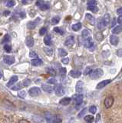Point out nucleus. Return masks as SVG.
Returning <instances> with one entry per match:
<instances>
[{
	"instance_id": "obj_1",
	"label": "nucleus",
	"mask_w": 122,
	"mask_h": 123,
	"mask_svg": "<svg viewBox=\"0 0 122 123\" xmlns=\"http://www.w3.org/2000/svg\"><path fill=\"white\" fill-rule=\"evenodd\" d=\"M45 119L47 120L49 123H61L62 122V118H61L59 115H52L47 113L45 115Z\"/></svg>"
},
{
	"instance_id": "obj_2",
	"label": "nucleus",
	"mask_w": 122,
	"mask_h": 123,
	"mask_svg": "<svg viewBox=\"0 0 122 123\" xmlns=\"http://www.w3.org/2000/svg\"><path fill=\"white\" fill-rule=\"evenodd\" d=\"M103 70L101 68H95L94 70H92L91 72V73L89 74L90 75V78L92 79H96L101 77L103 75Z\"/></svg>"
},
{
	"instance_id": "obj_3",
	"label": "nucleus",
	"mask_w": 122,
	"mask_h": 123,
	"mask_svg": "<svg viewBox=\"0 0 122 123\" xmlns=\"http://www.w3.org/2000/svg\"><path fill=\"white\" fill-rule=\"evenodd\" d=\"M36 6L42 11L47 10L50 8V5L48 3L45 2V1H43V0H38L36 2Z\"/></svg>"
},
{
	"instance_id": "obj_4",
	"label": "nucleus",
	"mask_w": 122,
	"mask_h": 123,
	"mask_svg": "<svg viewBox=\"0 0 122 123\" xmlns=\"http://www.w3.org/2000/svg\"><path fill=\"white\" fill-rule=\"evenodd\" d=\"M54 90L56 95L58 96H62L65 93V91H64V88L62 86V85L58 84L54 87Z\"/></svg>"
},
{
	"instance_id": "obj_5",
	"label": "nucleus",
	"mask_w": 122,
	"mask_h": 123,
	"mask_svg": "<svg viewBox=\"0 0 122 123\" xmlns=\"http://www.w3.org/2000/svg\"><path fill=\"white\" fill-rule=\"evenodd\" d=\"M41 93V88L39 87H32L29 90V94L32 97H36Z\"/></svg>"
},
{
	"instance_id": "obj_6",
	"label": "nucleus",
	"mask_w": 122,
	"mask_h": 123,
	"mask_svg": "<svg viewBox=\"0 0 122 123\" xmlns=\"http://www.w3.org/2000/svg\"><path fill=\"white\" fill-rule=\"evenodd\" d=\"M72 99L74 100V102L75 103V105H81L83 102V95L80 93V94H75L72 96Z\"/></svg>"
},
{
	"instance_id": "obj_7",
	"label": "nucleus",
	"mask_w": 122,
	"mask_h": 123,
	"mask_svg": "<svg viewBox=\"0 0 122 123\" xmlns=\"http://www.w3.org/2000/svg\"><path fill=\"white\" fill-rule=\"evenodd\" d=\"M114 101V99L112 96H108V97H107L105 100V106L106 109H110V108L113 105Z\"/></svg>"
},
{
	"instance_id": "obj_8",
	"label": "nucleus",
	"mask_w": 122,
	"mask_h": 123,
	"mask_svg": "<svg viewBox=\"0 0 122 123\" xmlns=\"http://www.w3.org/2000/svg\"><path fill=\"white\" fill-rule=\"evenodd\" d=\"M40 22V18H37L35 21H30L28 22L27 27L29 29H34L36 27V25L39 24Z\"/></svg>"
},
{
	"instance_id": "obj_9",
	"label": "nucleus",
	"mask_w": 122,
	"mask_h": 123,
	"mask_svg": "<svg viewBox=\"0 0 122 123\" xmlns=\"http://www.w3.org/2000/svg\"><path fill=\"white\" fill-rule=\"evenodd\" d=\"M111 82V80L110 79H106V80H103L101 81V82H99L97 86H96V88L97 89H101V88H103L104 87H105L106 86H108L109 83Z\"/></svg>"
},
{
	"instance_id": "obj_10",
	"label": "nucleus",
	"mask_w": 122,
	"mask_h": 123,
	"mask_svg": "<svg viewBox=\"0 0 122 123\" xmlns=\"http://www.w3.org/2000/svg\"><path fill=\"white\" fill-rule=\"evenodd\" d=\"M75 44V37L74 36H68L67 38V39L64 42V45L68 46V47H71Z\"/></svg>"
},
{
	"instance_id": "obj_11",
	"label": "nucleus",
	"mask_w": 122,
	"mask_h": 123,
	"mask_svg": "<svg viewBox=\"0 0 122 123\" xmlns=\"http://www.w3.org/2000/svg\"><path fill=\"white\" fill-rule=\"evenodd\" d=\"M84 44H85V46L86 48L90 49H91V48L94 46V42L92 41V38H91V37H87L85 39V43Z\"/></svg>"
},
{
	"instance_id": "obj_12",
	"label": "nucleus",
	"mask_w": 122,
	"mask_h": 123,
	"mask_svg": "<svg viewBox=\"0 0 122 123\" xmlns=\"http://www.w3.org/2000/svg\"><path fill=\"white\" fill-rule=\"evenodd\" d=\"M75 90L78 93H81L84 91V82L82 81H78L76 84V86H75Z\"/></svg>"
},
{
	"instance_id": "obj_13",
	"label": "nucleus",
	"mask_w": 122,
	"mask_h": 123,
	"mask_svg": "<svg viewBox=\"0 0 122 123\" xmlns=\"http://www.w3.org/2000/svg\"><path fill=\"white\" fill-rule=\"evenodd\" d=\"M3 60L8 65H12L15 62V58L11 55H5L3 58Z\"/></svg>"
},
{
	"instance_id": "obj_14",
	"label": "nucleus",
	"mask_w": 122,
	"mask_h": 123,
	"mask_svg": "<svg viewBox=\"0 0 122 123\" xmlns=\"http://www.w3.org/2000/svg\"><path fill=\"white\" fill-rule=\"evenodd\" d=\"M110 42L113 45H117L118 44V42H119V38L115 35H112L110 37Z\"/></svg>"
},
{
	"instance_id": "obj_15",
	"label": "nucleus",
	"mask_w": 122,
	"mask_h": 123,
	"mask_svg": "<svg viewBox=\"0 0 122 123\" xmlns=\"http://www.w3.org/2000/svg\"><path fill=\"white\" fill-rule=\"evenodd\" d=\"M85 18L87 19V21L90 24H91V25H94L95 24V18L92 15H91L89 13H87L85 15Z\"/></svg>"
},
{
	"instance_id": "obj_16",
	"label": "nucleus",
	"mask_w": 122,
	"mask_h": 123,
	"mask_svg": "<svg viewBox=\"0 0 122 123\" xmlns=\"http://www.w3.org/2000/svg\"><path fill=\"white\" fill-rule=\"evenodd\" d=\"M101 21H102V22L104 23V25H105V26H107L108 24H109V22H110V15H109V14H105L104 16L102 17V18H101Z\"/></svg>"
},
{
	"instance_id": "obj_17",
	"label": "nucleus",
	"mask_w": 122,
	"mask_h": 123,
	"mask_svg": "<svg viewBox=\"0 0 122 123\" xmlns=\"http://www.w3.org/2000/svg\"><path fill=\"white\" fill-rule=\"evenodd\" d=\"M71 100V98L64 97V98H63L62 99H61V100H60V101H59V103L61 104V105H69V104H70Z\"/></svg>"
},
{
	"instance_id": "obj_18",
	"label": "nucleus",
	"mask_w": 122,
	"mask_h": 123,
	"mask_svg": "<svg viewBox=\"0 0 122 123\" xmlns=\"http://www.w3.org/2000/svg\"><path fill=\"white\" fill-rule=\"evenodd\" d=\"M25 43L27 45L28 47H32L34 45V43H35V42H34L33 38L32 36H28L25 39Z\"/></svg>"
},
{
	"instance_id": "obj_19",
	"label": "nucleus",
	"mask_w": 122,
	"mask_h": 123,
	"mask_svg": "<svg viewBox=\"0 0 122 123\" xmlns=\"http://www.w3.org/2000/svg\"><path fill=\"white\" fill-rule=\"evenodd\" d=\"M69 75L72 77V78H78L81 75V72L78 70H71L69 72Z\"/></svg>"
},
{
	"instance_id": "obj_20",
	"label": "nucleus",
	"mask_w": 122,
	"mask_h": 123,
	"mask_svg": "<svg viewBox=\"0 0 122 123\" xmlns=\"http://www.w3.org/2000/svg\"><path fill=\"white\" fill-rule=\"evenodd\" d=\"M31 64L33 65V66H39L41 64H42V61H41L40 59H38V58H35V59H32L31 61Z\"/></svg>"
},
{
	"instance_id": "obj_21",
	"label": "nucleus",
	"mask_w": 122,
	"mask_h": 123,
	"mask_svg": "<svg viewBox=\"0 0 122 123\" xmlns=\"http://www.w3.org/2000/svg\"><path fill=\"white\" fill-rule=\"evenodd\" d=\"M18 81V76L17 75H14L12 76V78L10 79V80L9 81V82L7 83V86L8 87H10V86H13V85L16 83V82Z\"/></svg>"
},
{
	"instance_id": "obj_22",
	"label": "nucleus",
	"mask_w": 122,
	"mask_h": 123,
	"mask_svg": "<svg viewBox=\"0 0 122 123\" xmlns=\"http://www.w3.org/2000/svg\"><path fill=\"white\" fill-rule=\"evenodd\" d=\"M41 88H42V89L46 92H48V93H51L52 92V89L53 88L50 86H48V85H45V84H43L42 86H41Z\"/></svg>"
},
{
	"instance_id": "obj_23",
	"label": "nucleus",
	"mask_w": 122,
	"mask_h": 123,
	"mask_svg": "<svg viewBox=\"0 0 122 123\" xmlns=\"http://www.w3.org/2000/svg\"><path fill=\"white\" fill-rule=\"evenodd\" d=\"M122 32V26L121 25H117V26H115L114 28L113 29V30H112V32H113V34L114 35V34H119V33H121Z\"/></svg>"
},
{
	"instance_id": "obj_24",
	"label": "nucleus",
	"mask_w": 122,
	"mask_h": 123,
	"mask_svg": "<svg viewBox=\"0 0 122 123\" xmlns=\"http://www.w3.org/2000/svg\"><path fill=\"white\" fill-rule=\"evenodd\" d=\"M44 43H45V45H48V46L52 45V38H51V37L49 36H45V37L44 38Z\"/></svg>"
},
{
	"instance_id": "obj_25",
	"label": "nucleus",
	"mask_w": 122,
	"mask_h": 123,
	"mask_svg": "<svg viewBox=\"0 0 122 123\" xmlns=\"http://www.w3.org/2000/svg\"><path fill=\"white\" fill-rule=\"evenodd\" d=\"M84 119H85V121L87 123H92L94 120V118L93 115H86V116L84 118Z\"/></svg>"
},
{
	"instance_id": "obj_26",
	"label": "nucleus",
	"mask_w": 122,
	"mask_h": 123,
	"mask_svg": "<svg viewBox=\"0 0 122 123\" xmlns=\"http://www.w3.org/2000/svg\"><path fill=\"white\" fill-rule=\"evenodd\" d=\"M81 28V23H76V24H74V25H72L71 26V29L73 31H75V32H77V31L80 30Z\"/></svg>"
},
{
	"instance_id": "obj_27",
	"label": "nucleus",
	"mask_w": 122,
	"mask_h": 123,
	"mask_svg": "<svg viewBox=\"0 0 122 123\" xmlns=\"http://www.w3.org/2000/svg\"><path fill=\"white\" fill-rule=\"evenodd\" d=\"M96 5H97L96 0H88V1H87V8H91V7L96 6Z\"/></svg>"
},
{
	"instance_id": "obj_28",
	"label": "nucleus",
	"mask_w": 122,
	"mask_h": 123,
	"mask_svg": "<svg viewBox=\"0 0 122 123\" xmlns=\"http://www.w3.org/2000/svg\"><path fill=\"white\" fill-rule=\"evenodd\" d=\"M44 51L49 56H52V54H53V49L51 48H48V47H45L44 48Z\"/></svg>"
},
{
	"instance_id": "obj_29",
	"label": "nucleus",
	"mask_w": 122,
	"mask_h": 123,
	"mask_svg": "<svg viewBox=\"0 0 122 123\" xmlns=\"http://www.w3.org/2000/svg\"><path fill=\"white\" fill-rule=\"evenodd\" d=\"M95 38H97V40L99 41V42H101L103 39H104V36H103V34L100 32H98L96 33L95 35Z\"/></svg>"
},
{
	"instance_id": "obj_30",
	"label": "nucleus",
	"mask_w": 122,
	"mask_h": 123,
	"mask_svg": "<svg viewBox=\"0 0 122 123\" xmlns=\"http://www.w3.org/2000/svg\"><path fill=\"white\" fill-rule=\"evenodd\" d=\"M60 21V17L58 16H55V17H53L51 20V23L52 25H57Z\"/></svg>"
},
{
	"instance_id": "obj_31",
	"label": "nucleus",
	"mask_w": 122,
	"mask_h": 123,
	"mask_svg": "<svg viewBox=\"0 0 122 123\" xmlns=\"http://www.w3.org/2000/svg\"><path fill=\"white\" fill-rule=\"evenodd\" d=\"M22 87H24L23 84H22V83H18V85H16V86H15L12 87L11 88H12V90H14V91H17V90H20Z\"/></svg>"
},
{
	"instance_id": "obj_32",
	"label": "nucleus",
	"mask_w": 122,
	"mask_h": 123,
	"mask_svg": "<svg viewBox=\"0 0 122 123\" xmlns=\"http://www.w3.org/2000/svg\"><path fill=\"white\" fill-rule=\"evenodd\" d=\"M58 54L61 57H64V56H66L68 55V52L63 49H58Z\"/></svg>"
},
{
	"instance_id": "obj_33",
	"label": "nucleus",
	"mask_w": 122,
	"mask_h": 123,
	"mask_svg": "<svg viewBox=\"0 0 122 123\" xmlns=\"http://www.w3.org/2000/svg\"><path fill=\"white\" fill-rule=\"evenodd\" d=\"M46 71H47V72L48 73V74H50V75H56V71L52 68H47Z\"/></svg>"
},
{
	"instance_id": "obj_34",
	"label": "nucleus",
	"mask_w": 122,
	"mask_h": 123,
	"mask_svg": "<svg viewBox=\"0 0 122 123\" xmlns=\"http://www.w3.org/2000/svg\"><path fill=\"white\" fill-rule=\"evenodd\" d=\"M18 96L19 98H25V96H26V92H25V91L22 90V91H20V92H18Z\"/></svg>"
},
{
	"instance_id": "obj_35",
	"label": "nucleus",
	"mask_w": 122,
	"mask_h": 123,
	"mask_svg": "<svg viewBox=\"0 0 122 123\" xmlns=\"http://www.w3.org/2000/svg\"><path fill=\"white\" fill-rule=\"evenodd\" d=\"M81 35H82V37H84V38H87V37H89V35H90L89 30H87V29L83 30V31H82V32H81Z\"/></svg>"
},
{
	"instance_id": "obj_36",
	"label": "nucleus",
	"mask_w": 122,
	"mask_h": 123,
	"mask_svg": "<svg viewBox=\"0 0 122 123\" xmlns=\"http://www.w3.org/2000/svg\"><path fill=\"white\" fill-rule=\"evenodd\" d=\"M89 111L92 114H95L97 111V107L95 105H91L89 107Z\"/></svg>"
},
{
	"instance_id": "obj_37",
	"label": "nucleus",
	"mask_w": 122,
	"mask_h": 123,
	"mask_svg": "<svg viewBox=\"0 0 122 123\" xmlns=\"http://www.w3.org/2000/svg\"><path fill=\"white\" fill-rule=\"evenodd\" d=\"M15 5H16V2L13 1V0H9V1H8L6 3V6L8 7H12Z\"/></svg>"
},
{
	"instance_id": "obj_38",
	"label": "nucleus",
	"mask_w": 122,
	"mask_h": 123,
	"mask_svg": "<svg viewBox=\"0 0 122 123\" xmlns=\"http://www.w3.org/2000/svg\"><path fill=\"white\" fill-rule=\"evenodd\" d=\"M54 32H57V33H58V34H60V35H63L64 34V32H63V30H62L60 28H58V27H55L54 28Z\"/></svg>"
},
{
	"instance_id": "obj_39",
	"label": "nucleus",
	"mask_w": 122,
	"mask_h": 123,
	"mask_svg": "<svg viewBox=\"0 0 122 123\" xmlns=\"http://www.w3.org/2000/svg\"><path fill=\"white\" fill-rule=\"evenodd\" d=\"M4 49L6 50V52H10L11 51H12V46H11L10 45H7L6 44L4 45Z\"/></svg>"
},
{
	"instance_id": "obj_40",
	"label": "nucleus",
	"mask_w": 122,
	"mask_h": 123,
	"mask_svg": "<svg viewBox=\"0 0 122 123\" xmlns=\"http://www.w3.org/2000/svg\"><path fill=\"white\" fill-rule=\"evenodd\" d=\"M105 25H104V23L102 22V21H99L98 23V29H105Z\"/></svg>"
},
{
	"instance_id": "obj_41",
	"label": "nucleus",
	"mask_w": 122,
	"mask_h": 123,
	"mask_svg": "<svg viewBox=\"0 0 122 123\" xmlns=\"http://www.w3.org/2000/svg\"><path fill=\"white\" fill-rule=\"evenodd\" d=\"M47 32V29L45 27H42L40 30H39V34L41 36H44V35Z\"/></svg>"
},
{
	"instance_id": "obj_42",
	"label": "nucleus",
	"mask_w": 122,
	"mask_h": 123,
	"mask_svg": "<svg viewBox=\"0 0 122 123\" xmlns=\"http://www.w3.org/2000/svg\"><path fill=\"white\" fill-rule=\"evenodd\" d=\"M47 82L48 84H56L57 83V80L55 78H51V79H49L47 81Z\"/></svg>"
},
{
	"instance_id": "obj_43",
	"label": "nucleus",
	"mask_w": 122,
	"mask_h": 123,
	"mask_svg": "<svg viewBox=\"0 0 122 123\" xmlns=\"http://www.w3.org/2000/svg\"><path fill=\"white\" fill-rule=\"evenodd\" d=\"M89 10H91L92 12L95 13V12H98V8L97 6H94V7H91V8H87Z\"/></svg>"
},
{
	"instance_id": "obj_44",
	"label": "nucleus",
	"mask_w": 122,
	"mask_h": 123,
	"mask_svg": "<svg viewBox=\"0 0 122 123\" xmlns=\"http://www.w3.org/2000/svg\"><path fill=\"white\" fill-rule=\"evenodd\" d=\"M9 41H10V36L9 35H6L4 38H3V40H2V43H5V42H9Z\"/></svg>"
},
{
	"instance_id": "obj_45",
	"label": "nucleus",
	"mask_w": 122,
	"mask_h": 123,
	"mask_svg": "<svg viewBox=\"0 0 122 123\" xmlns=\"http://www.w3.org/2000/svg\"><path fill=\"white\" fill-rule=\"evenodd\" d=\"M59 73L61 75H64L66 73V68H59Z\"/></svg>"
},
{
	"instance_id": "obj_46",
	"label": "nucleus",
	"mask_w": 122,
	"mask_h": 123,
	"mask_svg": "<svg viewBox=\"0 0 122 123\" xmlns=\"http://www.w3.org/2000/svg\"><path fill=\"white\" fill-rule=\"evenodd\" d=\"M91 71H92V70H91V68L87 67V68H85V72H84V74H85V75H88V74H90Z\"/></svg>"
},
{
	"instance_id": "obj_47",
	"label": "nucleus",
	"mask_w": 122,
	"mask_h": 123,
	"mask_svg": "<svg viewBox=\"0 0 122 123\" xmlns=\"http://www.w3.org/2000/svg\"><path fill=\"white\" fill-rule=\"evenodd\" d=\"M29 56L31 57V58H37L38 57V55H37V54L35 52L32 51V52H30V53H29Z\"/></svg>"
},
{
	"instance_id": "obj_48",
	"label": "nucleus",
	"mask_w": 122,
	"mask_h": 123,
	"mask_svg": "<svg viewBox=\"0 0 122 123\" xmlns=\"http://www.w3.org/2000/svg\"><path fill=\"white\" fill-rule=\"evenodd\" d=\"M62 62L64 65H67V64H68V62H69V59H68V58H64V59H62Z\"/></svg>"
},
{
	"instance_id": "obj_49",
	"label": "nucleus",
	"mask_w": 122,
	"mask_h": 123,
	"mask_svg": "<svg viewBox=\"0 0 122 123\" xmlns=\"http://www.w3.org/2000/svg\"><path fill=\"white\" fill-rule=\"evenodd\" d=\"M31 83V81H30L29 79H25L24 82H23V86H29V84Z\"/></svg>"
},
{
	"instance_id": "obj_50",
	"label": "nucleus",
	"mask_w": 122,
	"mask_h": 123,
	"mask_svg": "<svg viewBox=\"0 0 122 123\" xmlns=\"http://www.w3.org/2000/svg\"><path fill=\"white\" fill-rule=\"evenodd\" d=\"M86 110H87V109H83V110L81 111V112L79 113V115H78V117H79V118H80V117H82V116H83V115L86 112Z\"/></svg>"
},
{
	"instance_id": "obj_51",
	"label": "nucleus",
	"mask_w": 122,
	"mask_h": 123,
	"mask_svg": "<svg viewBox=\"0 0 122 123\" xmlns=\"http://www.w3.org/2000/svg\"><path fill=\"white\" fill-rule=\"evenodd\" d=\"M116 55L119 57L122 56V49H120L119 50H117V52H116Z\"/></svg>"
},
{
	"instance_id": "obj_52",
	"label": "nucleus",
	"mask_w": 122,
	"mask_h": 123,
	"mask_svg": "<svg viewBox=\"0 0 122 123\" xmlns=\"http://www.w3.org/2000/svg\"><path fill=\"white\" fill-rule=\"evenodd\" d=\"M117 22L119 23V24H122V15H120L119 17L117 18Z\"/></svg>"
},
{
	"instance_id": "obj_53",
	"label": "nucleus",
	"mask_w": 122,
	"mask_h": 123,
	"mask_svg": "<svg viewBox=\"0 0 122 123\" xmlns=\"http://www.w3.org/2000/svg\"><path fill=\"white\" fill-rule=\"evenodd\" d=\"M18 123H29V122L28 120H26V119H22Z\"/></svg>"
},
{
	"instance_id": "obj_54",
	"label": "nucleus",
	"mask_w": 122,
	"mask_h": 123,
	"mask_svg": "<svg viewBox=\"0 0 122 123\" xmlns=\"http://www.w3.org/2000/svg\"><path fill=\"white\" fill-rule=\"evenodd\" d=\"M19 15H20V17H21L22 18H25V12H20Z\"/></svg>"
},
{
	"instance_id": "obj_55",
	"label": "nucleus",
	"mask_w": 122,
	"mask_h": 123,
	"mask_svg": "<svg viewBox=\"0 0 122 123\" xmlns=\"http://www.w3.org/2000/svg\"><path fill=\"white\" fill-rule=\"evenodd\" d=\"M117 13L119 14V15H122V8H119L117 10Z\"/></svg>"
},
{
	"instance_id": "obj_56",
	"label": "nucleus",
	"mask_w": 122,
	"mask_h": 123,
	"mask_svg": "<svg viewBox=\"0 0 122 123\" xmlns=\"http://www.w3.org/2000/svg\"><path fill=\"white\" fill-rule=\"evenodd\" d=\"M31 1H32V0H22V3H23V4H28Z\"/></svg>"
},
{
	"instance_id": "obj_57",
	"label": "nucleus",
	"mask_w": 122,
	"mask_h": 123,
	"mask_svg": "<svg viewBox=\"0 0 122 123\" xmlns=\"http://www.w3.org/2000/svg\"><path fill=\"white\" fill-rule=\"evenodd\" d=\"M10 13V12L9 11H6V12H4V15L5 16H7V15H9Z\"/></svg>"
},
{
	"instance_id": "obj_58",
	"label": "nucleus",
	"mask_w": 122,
	"mask_h": 123,
	"mask_svg": "<svg viewBox=\"0 0 122 123\" xmlns=\"http://www.w3.org/2000/svg\"><path fill=\"white\" fill-rule=\"evenodd\" d=\"M99 119H100V115H97V121L96 122H98V120H99Z\"/></svg>"
},
{
	"instance_id": "obj_59",
	"label": "nucleus",
	"mask_w": 122,
	"mask_h": 123,
	"mask_svg": "<svg viewBox=\"0 0 122 123\" xmlns=\"http://www.w3.org/2000/svg\"><path fill=\"white\" fill-rule=\"evenodd\" d=\"M2 72H1V71H0V79L2 78Z\"/></svg>"
},
{
	"instance_id": "obj_60",
	"label": "nucleus",
	"mask_w": 122,
	"mask_h": 123,
	"mask_svg": "<svg viewBox=\"0 0 122 123\" xmlns=\"http://www.w3.org/2000/svg\"><path fill=\"white\" fill-rule=\"evenodd\" d=\"M83 1H86V0H83Z\"/></svg>"
},
{
	"instance_id": "obj_61",
	"label": "nucleus",
	"mask_w": 122,
	"mask_h": 123,
	"mask_svg": "<svg viewBox=\"0 0 122 123\" xmlns=\"http://www.w3.org/2000/svg\"><path fill=\"white\" fill-rule=\"evenodd\" d=\"M69 1H71V0H69Z\"/></svg>"
}]
</instances>
